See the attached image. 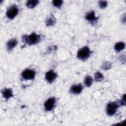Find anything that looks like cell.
<instances>
[{
  "mask_svg": "<svg viewBox=\"0 0 126 126\" xmlns=\"http://www.w3.org/2000/svg\"><path fill=\"white\" fill-rule=\"evenodd\" d=\"M38 2L39 1L37 0H30L27 1L26 5L29 8H33L37 5Z\"/></svg>",
  "mask_w": 126,
  "mask_h": 126,
  "instance_id": "14",
  "label": "cell"
},
{
  "mask_svg": "<svg viewBox=\"0 0 126 126\" xmlns=\"http://www.w3.org/2000/svg\"><path fill=\"white\" fill-rule=\"evenodd\" d=\"M2 95L3 98L7 100L13 96L12 90L10 88H4L2 91Z\"/></svg>",
  "mask_w": 126,
  "mask_h": 126,
  "instance_id": "11",
  "label": "cell"
},
{
  "mask_svg": "<svg viewBox=\"0 0 126 126\" xmlns=\"http://www.w3.org/2000/svg\"><path fill=\"white\" fill-rule=\"evenodd\" d=\"M45 23H46V26L48 27L52 26L54 25L56 23V18H55V17L53 15H51L46 20Z\"/></svg>",
  "mask_w": 126,
  "mask_h": 126,
  "instance_id": "12",
  "label": "cell"
},
{
  "mask_svg": "<svg viewBox=\"0 0 126 126\" xmlns=\"http://www.w3.org/2000/svg\"><path fill=\"white\" fill-rule=\"evenodd\" d=\"M111 67V63L108 62H104L102 65V68L105 70L109 69Z\"/></svg>",
  "mask_w": 126,
  "mask_h": 126,
  "instance_id": "17",
  "label": "cell"
},
{
  "mask_svg": "<svg viewBox=\"0 0 126 126\" xmlns=\"http://www.w3.org/2000/svg\"><path fill=\"white\" fill-rule=\"evenodd\" d=\"M17 44L18 41L16 38H13L9 39L6 43V48L7 50L9 51L12 50L15 46H17Z\"/></svg>",
  "mask_w": 126,
  "mask_h": 126,
  "instance_id": "10",
  "label": "cell"
},
{
  "mask_svg": "<svg viewBox=\"0 0 126 126\" xmlns=\"http://www.w3.org/2000/svg\"><path fill=\"white\" fill-rule=\"evenodd\" d=\"M104 76L102 73L99 72H97L94 74V79L96 82H100L103 80Z\"/></svg>",
  "mask_w": 126,
  "mask_h": 126,
  "instance_id": "16",
  "label": "cell"
},
{
  "mask_svg": "<svg viewBox=\"0 0 126 126\" xmlns=\"http://www.w3.org/2000/svg\"><path fill=\"white\" fill-rule=\"evenodd\" d=\"M83 90V87L81 84L72 85L70 89V92L73 94H78Z\"/></svg>",
  "mask_w": 126,
  "mask_h": 126,
  "instance_id": "9",
  "label": "cell"
},
{
  "mask_svg": "<svg viewBox=\"0 0 126 126\" xmlns=\"http://www.w3.org/2000/svg\"><path fill=\"white\" fill-rule=\"evenodd\" d=\"M91 52V50L88 46H84L79 49L77 52V57L80 60L85 61L89 58Z\"/></svg>",
  "mask_w": 126,
  "mask_h": 126,
  "instance_id": "2",
  "label": "cell"
},
{
  "mask_svg": "<svg viewBox=\"0 0 126 126\" xmlns=\"http://www.w3.org/2000/svg\"><path fill=\"white\" fill-rule=\"evenodd\" d=\"M22 38L23 42L29 45L37 44L41 40L40 35L34 32L29 35H23Z\"/></svg>",
  "mask_w": 126,
  "mask_h": 126,
  "instance_id": "1",
  "label": "cell"
},
{
  "mask_svg": "<svg viewBox=\"0 0 126 126\" xmlns=\"http://www.w3.org/2000/svg\"><path fill=\"white\" fill-rule=\"evenodd\" d=\"M125 48V44L123 42H118L116 43L114 46V49L117 52L121 51L122 50H124Z\"/></svg>",
  "mask_w": 126,
  "mask_h": 126,
  "instance_id": "13",
  "label": "cell"
},
{
  "mask_svg": "<svg viewBox=\"0 0 126 126\" xmlns=\"http://www.w3.org/2000/svg\"><path fill=\"white\" fill-rule=\"evenodd\" d=\"M119 106H120L118 102H109L106 106V111L108 115L113 116L114 115L118 108Z\"/></svg>",
  "mask_w": 126,
  "mask_h": 126,
  "instance_id": "3",
  "label": "cell"
},
{
  "mask_svg": "<svg viewBox=\"0 0 126 126\" xmlns=\"http://www.w3.org/2000/svg\"><path fill=\"white\" fill-rule=\"evenodd\" d=\"M56 103L55 97H50L45 102L44 104V109L47 111H50L53 110Z\"/></svg>",
  "mask_w": 126,
  "mask_h": 126,
  "instance_id": "6",
  "label": "cell"
},
{
  "mask_svg": "<svg viewBox=\"0 0 126 126\" xmlns=\"http://www.w3.org/2000/svg\"><path fill=\"white\" fill-rule=\"evenodd\" d=\"M93 82V79L91 76L87 75L85 77L84 79V83L87 87H90L92 85Z\"/></svg>",
  "mask_w": 126,
  "mask_h": 126,
  "instance_id": "15",
  "label": "cell"
},
{
  "mask_svg": "<svg viewBox=\"0 0 126 126\" xmlns=\"http://www.w3.org/2000/svg\"><path fill=\"white\" fill-rule=\"evenodd\" d=\"M97 17H96L95 12L91 11L88 12L85 15V19L91 23H95L97 20Z\"/></svg>",
  "mask_w": 126,
  "mask_h": 126,
  "instance_id": "8",
  "label": "cell"
},
{
  "mask_svg": "<svg viewBox=\"0 0 126 126\" xmlns=\"http://www.w3.org/2000/svg\"><path fill=\"white\" fill-rule=\"evenodd\" d=\"M19 8L16 5H12L9 6L6 10V15L8 19H13L18 14Z\"/></svg>",
  "mask_w": 126,
  "mask_h": 126,
  "instance_id": "4",
  "label": "cell"
},
{
  "mask_svg": "<svg viewBox=\"0 0 126 126\" xmlns=\"http://www.w3.org/2000/svg\"><path fill=\"white\" fill-rule=\"evenodd\" d=\"M21 75L25 80H32L35 77V72L32 69L27 68L22 72Z\"/></svg>",
  "mask_w": 126,
  "mask_h": 126,
  "instance_id": "5",
  "label": "cell"
},
{
  "mask_svg": "<svg viewBox=\"0 0 126 126\" xmlns=\"http://www.w3.org/2000/svg\"><path fill=\"white\" fill-rule=\"evenodd\" d=\"M63 1L62 0H54L52 1L53 5L56 7H60L63 4Z\"/></svg>",
  "mask_w": 126,
  "mask_h": 126,
  "instance_id": "18",
  "label": "cell"
},
{
  "mask_svg": "<svg viewBox=\"0 0 126 126\" xmlns=\"http://www.w3.org/2000/svg\"><path fill=\"white\" fill-rule=\"evenodd\" d=\"M107 2L105 0H100L98 2V5L101 9L105 8L107 6Z\"/></svg>",
  "mask_w": 126,
  "mask_h": 126,
  "instance_id": "19",
  "label": "cell"
},
{
  "mask_svg": "<svg viewBox=\"0 0 126 126\" xmlns=\"http://www.w3.org/2000/svg\"><path fill=\"white\" fill-rule=\"evenodd\" d=\"M57 77V74L52 69L49 70L45 74V79L49 83H53Z\"/></svg>",
  "mask_w": 126,
  "mask_h": 126,
  "instance_id": "7",
  "label": "cell"
}]
</instances>
